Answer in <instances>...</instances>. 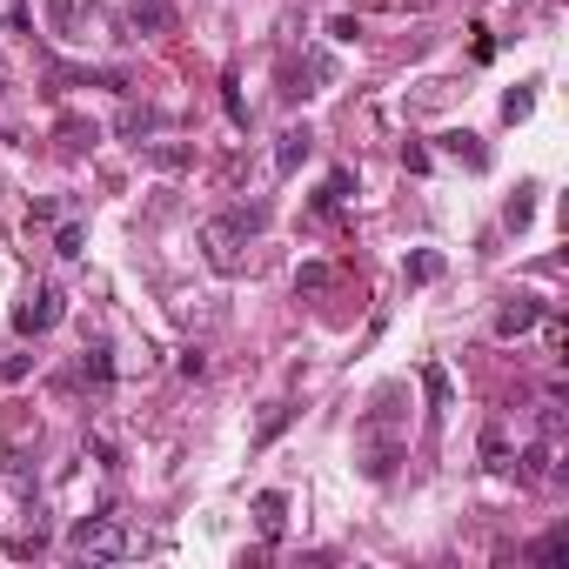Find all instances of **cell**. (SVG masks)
<instances>
[{
  "label": "cell",
  "mask_w": 569,
  "mask_h": 569,
  "mask_svg": "<svg viewBox=\"0 0 569 569\" xmlns=\"http://www.w3.org/2000/svg\"><path fill=\"white\" fill-rule=\"evenodd\" d=\"M402 382H389V389H375L369 416L355 422V462H362V476L369 482H389L395 462H402V449H409V436H402Z\"/></svg>",
  "instance_id": "6da1fadb"
},
{
  "label": "cell",
  "mask_w": 569,
  "mask_h": 569,
  "mask_svg": "<svg viewBox=\"0 0 569 569\" xmlns=\"http://www.w3.org/2000/svg\"><path fill=\"white\" fill-rule=\"evenodd\" d=\"M201 255H208L215 275H241V268H248V221H241V215L201 221Z\"/></svg>",
  "instance_id": "7a4b0ae2"
},
{
  "label": "cell",
  "mask_w": 569,
  "mask_h": 569,
  "mask_svg": "<svg viewBox=\"0 0 569 569\" xmlns=\"http://www.w3.org/2000/svg\"><path fill=\"white\" fill-rule=\"evenodd\" d=\"M67 549H74L81 563H121V556L134 549V536L121 529V516H88V523H74Z\"/></svg>",
  "instance_id": "3957f363"
},
{
  "label": "cell",
  "mask_w": 569,
  "mask_h": 569,
  "mask_svg": "<svg viewBox=\"0 0 569 569\" xmlns=\"http://www.w3.org/2000/svg\"><path fill=\"white\" fill-rule=\"evenodd\" d=\"M61 315H67L61 288H54V282H34V288L21 295V302H14V335H27V342H34V335L61 329Z\"/></svg>",
  "instance_id": "277c9868"
},
{
  "label": "cell",
  "mask_w": 569,
  "mask_h": 569,
  "mask_svg": "<svg viewBox=\"0 0 569 569\" xmlns=\"http://www.w3.org/2000/svg\"><path fill=\"white\" fill-rule=\"evenodd\" d=\"M543 322V302L536 295H509L503 308H496V342H516V335H529Z\"/></svg>",
  "instance_id": "5b68a950"
},
{
  "label": "cell",
  "mask_w": 569,
  "mask_h": 569,
  "mask_svg": "<svg viewBox=\"0 0 569 569\" xmlns=\"http://www.w3.org/2000/svg\"><path fill=\"white\" fill-rule=\"evenodd\" d=\"M67 382H81V389L108 395V389H114V362H108V349H81V362H74V375H67Z\"/></svg>",
  "instance_id": "8992f818"
},
{
  "label": "cell",
  "mask_w": 569,
  "mask_h": 569,
  "mask_svg": "<svg viewBox=\"0 0 569 569\" xmlns=\"http://www.w3.org/2000/svg\"><path fill=\"white\" fill-rule=\"evenodd\" d=\"M128 27L134 34H168L175 27V0H128Z\"/></svg>",
  "instance_id": "52a82bcc"
},
{
  "label": "cell",
  "mask_w": 569,
  "mask_h": 569,
  "mask_svg": "<svg viewBox=\"0 0 569 569\" xmlns=\"http://www.w3.org/2000/svg\"><path fill=\"white\" fill-rule=\"evenodd\" d=\"M54 141H61L67 154H88L94 141H101V121H88V114H61V121H54Z\"/></svg>",
  "instance_id": "ba28073f"
},
{
  "label": "cell",
  "mask_w": 569,
  "mask_h": 569,
  "mask_svg": "<svg viewBox=\"0 0 569 569\" xmlns=\"http://www.w3.org/2000/svg\"><path fill=\"white\" fill-rule=\"evenodd\" d=\"M308 154H315V134H308V128H288L282 141H275V175H295Z\"/></svg>",
  "instance_id": "9c48e42d"
},
{
  "label": "cell",
  "mask_w": 569,
  "mask_h": 569,
  "mask_svg": "<svg viewBox=\"0 0 569 569\" xmlns=\"http://www.w3.org/2000/svg\"><path fill=\"white\" fill-rule=\"evenodd\" d=\"M255 529H262L268 543L288 529V496H282V489H262V496H255Z\"/></svg>",
  "instance_id": "30bf717a"
},
{
  "label": "cell",
  "mask_w": 569,
  "mask_h": 569,
  "mask_svg": "<svg viewBox=\"0 0 569 569\" xmlns=\"http://www.w3.org/2000/svg\"><path fill=\"white\" fill-rule=\"evenodd\" d=\"M141 154H148V168H161V175H181V168L195 161L188 141H141Z\"/></svg>",
  "instance_id": "8fae6325"
},
{
  "label": "cell",
  "mask_w": 569,
  "mask_h": 569,
  "mask_svg": "<svg viewBox=\"0 0 569 569\" xmlns=\"http://www.w3.org/2000/svg\"><path fill=\"white\" fill-rule=\"evenodd\" d=\"M422 395H429V409H436V416H449V409H456V382H449V369H442V362H429V369H422Z\"/></svg>",
  "instance_id": "7c38bea8"
},
{
  "label": "cell",
  "mask_w": 569,
  "mask_h": 569,
  "mask_svg": "<svg viewBox=\"0 0 569 569\" xmlns=\"http://www.w3.org/2000/svg\"><path fill=\"white\" fill-rule=\"evenodd\" d=\"M442 154H456V161H469V168H489V148H482V134H469V128L442 134Z\"/></svg>",
  "instance_id": "4fadbf2b"
},
{
  "label": "cell",
  "mask_w": 569,
  "mask_h": 569,
  "mask_svg": "<svg viewBox=\"0 0 569 569\" xmlns=\"http://www.w3.org/2000/svg\"><path fill=\"white\" fill-rule=\"evenodd\" d=\"M161 128H168V114H154V108H128V114H121V134H128L134 148H141V141H154Z\"/></svg>",
  "instance_id": "5bb4252c"
},
{
  "label": "cell",
  "mask_w": 569,
  "mask_h": 569,
  "mask_svg": "<svg viewBox=\"0 0 569 569\" xmlns=\"http://www.w3.org/2000/svg\"><path fill=\"white\" fill-rule=\"evenodd\" d=\"M529 221H536V188H529V181H523V188L509 195V208H503V228H509V235H523Z\"/></svg>",
  "instance_id": "9a60e30c"
},
{
  "label": "cell",
  "mask_w": 569,
  "mask_h": 569,
  "mask_svg": "<svg viewBox=\"0 0 569 569\" xmlns=\"http://www.w3.org/2000/svg\"><path fill=\"white\" fill-rule=\"evenodd\" d=\"M349 188H355V175H349V168H335V175L322 181V195H315V208H322V215H335V208L349 201Z\"/></svg>",
  "instance_id": "2e32d148"
},
{
  "label": "cell",
  "mask_w": 569,
  "mask_h": 569,
  "mask_svg": "<svg viewBox=\"0 0 569 569\" xmlns=\"http://www.w3.org/2000/svg\"><path fill=\"white\" fill-rule=\"evenodd\" d=\"M295 288H302V295H329V288H335V268L329 262H302V268H295Z\"/></svg>",
  "instance_id": "e0dca14e"
},
{
  "label": "cell",
  "mask_w": 569,
  "mask_h": 569,
  "mask_svg": "<svg viewBox=\"0 0 569 569\" xmlns=\"http://www.w3.org/2000/svg\"><path fill=\"white\" fill-rule=\"evenodd\" d=\"M509 469H516L523 482H549V442H529L523 462H509Z\"/></svg>",
  "instance_id": "ac0fdd59"
},
{
  "label": "cell",
  "mask_w": 569,
  "mask_h": 569,
  "mask_svg": "<svg viewBox=\"0 0 569 569\" xmlns=\"http://www.w3.org/2000/svg\"><path fill=\"white\" fill-rule=\"evenodd\" d=\"M288 422H295V409H288V402H275V409H268V416H262V429H255V449H268V442L282 436Z\"/></svg>",
  "instance_id": "d6986e66"
},
{
  "label": "cell",
  "mask_w": 569,
  "mask_h": 569,
  "mask_svg": "<svg viewBox=\"0 0 569 569\" xmlns=\"http://www.w3.org/2000/svg\"><path fill=\"white\" fill-rule=\"evenodd\" d=\"M81 248H88V228H81V221H61V235H54V255H61V262H74Z\"/></svg>",
  "instance_id": "ffe728a7"
},
{
  "label": "cell",
  "mask_w": 569,
  "mask_h": 569,
  "mask_svg": "<svg viewBox=\"0 0 569 569\" xmlns=\"http://www.w3.org/2000/svg\"><path fill=\"white\" fill-rule=\"evenodd\" d=\"M409 282H442V255L436 248H416V255H409Z\"/></svg>",
  "instance_id": "44dd1931"
},
{
  "label": "cell",
  "mask_w": 569,
  "mask_h": 569,
  "mask_svg": "<svg viewBox=\"0 0 569 569\" xmlns=\"http://www.w3.org/2000/svg\"><path fill=\"white\" fill-rule=\"evenodd\" d=\"M529 556H536V563H569V529H549V536L529 549Z\"/></svg>",
  "instance_id": "7402d4cb"
},
{
  "label": "cell",
  "mask_w": 569,
  "mask_h": 569,
  "mask_svg": "<svg viewBox=\"0 0 569 569\" xmlns=\"http://www.w3.org/2000/svg\"><path fill=\"white\" fill-rule=\"evenodd\" d=\"M529 108H536V94H529V88H509L503 94V121H529Z\"/></svg>",
  "instance_id": "603a6c76"
},
{
  "label": "cell",
  "mask_w": 569,
  "mask_h": 569,
  "mask_svg": "<svg viewBox=\"0 0 569 569\" xmlns=\"http://www.w3.org/2000/svg\"><path fill=\"white\" fill-rule=\"evenodd\" d=\"M221 108H228V121H235V128H248V108H241V88H235V74L221 81Z\"/></svg>",
  "instance_id": "cb8c5ba5"
},
{
  "label": "cell",
  "mask_w": 569,
  "mask_h": 569,
  "mask_svg": "<svg viewBox=\"0 0 569 569\" xmlns=\"http://www.w3.org/2000/svg\"><path fill=\"white\" fill-rule=\"evenodd\" d=\"M67 21H74V0H47V27L67 34Z\"/></svg>",
  "instance_id": "d4e9b609"
},
{
  "label": "cell",
  "mask_w": 569,
  "mask_h": 569,
  "mask_svg": "<svg viewBox=\"0 0 569 569\" xmlns=\"http://www.w3.org/2000/svg\"><path fill=\"white\" fill-rule=\"evenodd\" d=\"M181 375H188V382H201V375H208V355H201V349H181Z\"/></svg>",
  "instance_id": "484cf974"
},
{
  "label": "cell",
  "mask_w": 569,
  "mask_h": 569,
  "mask_svg": "<svg viewBox=\"0 0 569 569\" xmlns=\"http://www.w3.org/2000/svg\"><path fill=\"white\" fill-rule=\"evenodd\" d=\"M402 168L409 175H429V148H402Z\"/></svg>",
  "instance_id": "4316f807"
}]
</instances>
